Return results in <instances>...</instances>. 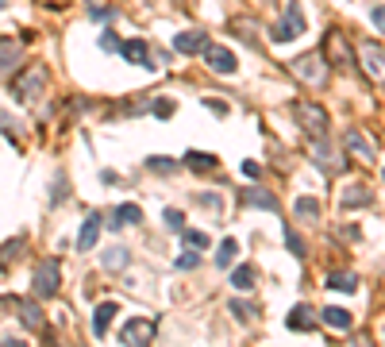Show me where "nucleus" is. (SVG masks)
<instances>
[{
  "label": "nucleus",
  "instance_id": "42",
  "mask_svg": "<svg viewBox=\"0 0 385 347\" xmlns=\"http://www.w3.org/2000/svg\"><path fill=\"white\" fill-rule=\"evenodd\" d=\"M351 347H370V339H366V336H358V339H351Z\"/></svg>",
  "mask_w": 385,
  "mask_h": 347
},
{
  "label": "nucleus",
  "instance_id": "11",
  "mask_svg": "<svg viewBox=\"0 0 385 347\" xmlns=\"http://www.w3.org/2000/svg\"><path fill=\"white\" fill-rule=\"evenodd\" d=\"M204 47H208L204 31H182V35L173 39V50H177V54H204Z\"/></svg>",
  "mask_w": 385,
  "mask_h": 347
},
{
  "label": "nucleus",
  "instance_id": "2",
  "mask_svg": "<svg viewBox=\"0 0 385 347\" xmlns=\"http://www.w3.org/2000/svg\"><path fill=\"white\" fill-rule=\"evenodd\" d=\"M293 120H297V124L312 135V139H320V135L327 132V112H324V105H312V101H293Z\"/></svg>",
  "mask_w": 385,
  "mask_h": 347
},
{
  "label": "nucleus",
  "instance_id": "35",
  "mask_svg": "<svg viewBox=\"0 0 385 347\" xmlns=\"http://www.w3.org/2000/svg\"><path fill=\"white\" fill-rule=\"evenodd\" d=\"M151 112L158 116V120H170V116H173V101H170V96H162V101H154V108H151Z\"/></svg>",
  "mask_w": 385,
  "mask_h": 347
},
{
  "label": "nucleus",
  "instance_id": "33",
  "mask_svg": "<svg viewBox=\"0 0 385 347\" xmlns=\"http://www.w3.org/2000/svg\"><path fill=\"white\" fill-rule=\"evenodd\" d=\"M297 212H300V216H320V201H316V197H300Z\"/></svg>",
  "mask_w": 385,
  "mask_h": 347
},
{
  "label": "nucleus",
  "instance_id": "23",
  "mask_svg": "<svg viewBox=\"0 0 385 347\" xmlns=\"http://www.w3.org/2000/svg\"><path fill=\"white\" fill-rule=\"evenodd\" d=\"M312 317H316V313L308 305H297L289 313V328H293V332H308V328H312Z\"/></svg>",
  "mask_w": 385,
  "mask_h": 347
},
{
  "label": "nucleus",
  "instance_id": "24",
  "mask_svg": "<svg viewBox=\"0 0 385 347\" xmlns=\"http://www.w3.org/2000/svg\"><path fill=\"white\" fill-rule=\"evenodd\" d=\"M235 259H239V243H235V240H223L220 247H216V266L228 270Z\"/></svg>",
  "mask_w": 385,
  "mask_h": 347
},
{
  "label": "nucleus",
  "instance_id": "6",
  "mask_svg": "<svg viewBox=\"0 0 385 347\" xmlns=\"http://www.w3.org/2000/svg\"><path fill=\"white\" fill-rule=\"evenodd\" d=\"M58 282H62V270H58L54 259H47L43 266H35V278H31V286H35L38 297H54V293H58Z\"/></svg>",
  "mask_w": 385,
  "mask_h": 347
},
{
  "label": "nucleus",
  "instance_id": "32",
  "mask_svg": "<svg viewBox=\"0 0 385 347\" xmlns=\"http://www.w3.org/2000/svg\"><path fill=\"white\" fill-rule=\"evenodd\" d=\"M19 251H23V240H8L4 247H0V262H12Z\"/></svg>",
  "mask_w": 385,
  "mask_h": 347
},
{
  "label": "nucleus",
  "instance_id": "16",
  "mask_svg": "<svg viewBox=\"0 0 385 347\" xmlns=\"http://www.w3.org/2000/svg\"><path fill=\"white\" fill-rule=\"evenodd\" d=\"M346 151H351V154H358L362 162H374V147L366 143V139H362V132H355V127L346 132Z\"/></svg>",
  "mask_w": 385,
  "mask_h": 347
},
{
  "label": "nucleus",
  "instance_id": "19",
  "mask_svg": "<svg viewBox=\"0 0 385 347\" xmlns=\"http://www.w3.org/2000/svg\"><path fill=\"white\" fill-rule=\"evenodd\" d=\"M116 317V301H104V305H96L93 313V336H104L108 332V320Z\"/></svg>",
  "mask_w": 385,
  "mask_h": 347
},
{
  "label": "nucleus",
  "instance_id": "37",
  "mask_svg": "<svg viewBox=\"0 0 385 347\" xmlns=\"http://www.w3.org/2000/svg\"><path fill=\"white\" fill-rule=\"evenodd\" d=\"M285 247L293 251L297 259H305V243H300V235H293V231H289V235H285Z\"/></svg>",
  "mask_w": 385,
  "mask_h": 347
},
{
  "label": "nucleus",
  "instance_id": "18",
  "mask_svg": "<svg viewBox=\"0 0 385 347\" xmlns=\"http://www.w3.org/2000/svg\"><path fill=\"white\" fill-rule=\"evenodd\" d=\"M243 204H250V209H266V212H278V201H274L266 189H247V193H243Z\"/></svg>",
  "mask_w": 385,
  "mask_h": 347
},
{
  "label": "nucleus",
  "instance_id": "22",
  "mask_svg": "<svg viewBox=\"0 0 385 347\" xmlns=\"http://www.w3.org/2000/svg\"><path fill=\"white\" fill-rule=\"evenodd\" d=\"M185 162H189V170H197V174H212V170H216V154L189 151V154H185Z\"/></svg>",
  "mask_w": 385,
  "mask_h": 347
},
{
  "label": "nucleus",
  "instance_id": "17",
  "mask_svg": "<svg viewBox=\"0 0 385 347\" xmlns=\"http://www.w3.org/2000/svg\"><path fill=\"white\" fill-rule=\"evenodd\" d=\"M120 54H124L127 62H135V66H151V54H146V43H143V39H127Z\"/></svg>",
  "mask_w": 385,
  "mask_h": 347
},
{
  "label": "nucleus",
  "instance_id": "29",
  "mask_svg": "<svg viewBox=\"0 0 385 347\" xmlns=\"http://www.w3.org/2000/svg\"><path fill=\"white\" fill-rule=\"evenodd\" d=\"M228 313H231V317H239L243 324H250V320L258 317V308H254V305H247V301H231V305H228Z\"/></svg>",
  "mask_w": 385,
  "mask_h": 347
},
{
  "label": "nucleus",
  "instance_id": "34",
  "mask_svg": "<svg viewBox=\"0 0 385 347\" xmlns=\"http://www.w3.org/2000/svg\"><path fill=\"white\" fill-rule=\"evenodd\" d=\"M146 166H151L154 174H173V170H177V162H173V158H146Z\"/></svg>",
  "mask_w": 385,
  "mask_h": 347
},
{
  "label": "nucleus",
  "instance_id": "8",
  "mask_svg": "<svg viewBox=\"0 0 385 347\" xmlns=\"http://www.w3.org/2000/svg\"><path fill=\"white\" fill-rule=\"evenodd\" d=\"M204 62L212 66V74H223V77H231L235 70H239L235 54H231L228 47H220V43H208V47H204Z\"/></svg>",
  "mask_w": 385,
  "mask_h": 347
},
{
  "label": "nucleus",
  "instance_id": "27",
  "mask_svg": "<svg viewBox=\"0 0 385 347\" xmlns=\"http://www.w3.org/2000/svg\"><path fill=\"white\" fill-rule=\"evenodd\" d=\"M182 240H185V247L204 251V247H208V231H201V228H182Z\"/></svg>",
  "mask_w": 385,
  "mask_h": 347
},
{
  "label": "nucleus",
  "instance_id": "20",
  "mask_svg": "<svg viewBox=\"0 0 385 347\" xmlns=\"http://www.w3.org/2000/svg\"><path fill=\"white\" fill-rule=\"evenodd\" d=\"M139 220H143L139 204H120V209H116V216L108 220V228H124V224H139Z\"/></svg>",
  "mask_w": 385,
  "mask_h": 347
},
{
  "label": "nucleus",
  "instance_id": "28",
  "mask_svg": "<svg viewBox=\"0 0 385 347\" xmlns=\"http://www.w3.org/2000/svg\"><path fill=\"white\" fill-rule=\"evenodd\" d=\"M254 286V266H235L231 274V289H250Z\"/></svg>",
  "mask_w": 385,
  "mask_h": 347
},
{
  "label": "nucleus",
  "instance_id": "44",
  "mask_svg": "<svg viewBox=\"0 0 385 347\" xmlns=\"http://www.w3.org/2000/svg\"><path fill=\"white\" fill-rule=\"evenodd\" d=\"M382 174H385V170H382Z\"/></svg>",
  "mask_w": 385,
  "mask_h": 347
},
{
  "label": "nucleus",
  "instance_id": "15",
  "mask_svg": "<svg viewBox=\"0 0 385 347\" xmlns=\"http://www.w3.org/2000/svg\"><path fill=\"white\" fill-rule=\"evenodd\" d=\"M324 286L336 289V293H355V289H358V278H355V274H346V270H331V274L324 278Z\"/></svg>",
  "mask_w": 385,
  "mask_h": 347
},
{
  "label": "nucleus",
  "instance_id": "9",
  "mask_svg": "<svg viewBox=\"0 0 385 347\" xmlns=\"http://www.w3.org/2000/svg\"><path fill=\"white\" fill-rule=\"evenodd\" d=\"M327 58H331V66L351 70V47H346L343 31H327Z\"/></svg>",
  "mask_w": 385,
  "mask_h": 347
},
{
  "label": "nucleus",
  "instance_id": "39",
  "mask_svg": "<svg viewBox=\"0 0 385 347\" xmlns=\"http://www.w3.org/2000/svg\"><path fill=\"white\" fill-rule=\"evenodd\" d=\"M243 174H247V178H262V166L254 162V158H247V162H243Z\"/></svg>",
  "mask_w": 385,
  "mask_h": 347
},
{
  "label": "nucleus",
  "instance_id": "36",
  "mask_svg": "<svg viewBox=\"0 0 385 347\" xmlns=\"http://www.w3.org/2000/svg\"><path fill=\"white\" fill-rule=\"evenodd\" d=\"M162 220H166V228H173V231H182V224H185V216L177 209H166L162 212Z\"/></svg>",
  "mask_w": 385,
  "mask_h": 347
},
{
  "label": "nucleus",
  "instance_id": "4",
  "mask_svg": "<svg viewBox=\"0 0 385 347\" xmlns=\"http://www.w3.org/2000/svg\"><path fill=\"white\" fill-rule=\"evenodd\" d=\"M154 336H158V324H154L151 317H135L124 324V332H120V339H124L127 347H151Z\"/></svg>",
  "mask_w": 385,
  "mask_h": 347
},
{
  "label": "nucleus",
  "instance_id": "30",
  "mask_svg": "<svg viewBox=\"0 0 385 347\" xmlns=\"http://www.w3.org/2000/svg\"><path fill=\"white\" fill-rule=\"evenodd\" d=\"M197 262H201V251L185 247L182 255H177V259H173V266H177V270H192V266H197Z\"/></svg>",
  "mask_w": 385,
  "mask_h": 347
},
{
  "label": "nucleus",
  "instance_id": "1",
  "mask_svg": "<svg viewBox=\"0 0 385 347\" xmlns=\"http://www.w3.org/2000/svg\"><path fill=\"white\" fill-rule=\"evenodd\" d=\"M293 74H297L305 85L320 89V85L327 81V58L320 54V50H308V54L293 58Z\"/></svg>",
  "mask_w": 385,
  "mask_h": 347
},
{
  "label": "nucleus",
  "instance_id": "14",
  "mask_svg": "<svg viewBox=\"0 0 385 347\" xmlns=\"http://www.w3.org/2000/svg\"><path fill=\"white\" fill-rule=\"evenodd\" d=\"M320 320H324L327 328H336V332H346V328L355 324V317H351L346 308H339V305H327L324 313H320Z\"/></svg>",
  "mask_w": 385,
  "mask_h": 347
},
{
  "label": "nucleus",
  "instance_id": "40",
  "mask_svg": "<svg viewBox=\"0 0 385 347\" xmlns=\"http://www.w3.org/2000/svg\"><path fill=\"white\" fill-rule=\"evenodd\" d=\"M204 105H208L216 116H228V105H223V101H204Z\"/></svg>",
  "mask_w": 385,
  "mask_h": 347
},
{
  "label": "nucleus",
  "instance_id": "31",
  "mask_svg": "<svg viewBox=\"0 0 385 347\" xmlns=\"http://www.w3.org/2000/svg\"><path fill=\"white\" fill-rule=\"evenodd\" d=\"M100 50H104V54H120V50H124V39H116L112 31H104V35H100Z\"/></svg>",
  "mask_w": 385,
  "mask_h": 347
},
{
  "label": "nucleus",
  "instance_id": "38",
  "mask_svg": "<svg viewBox=\"0 0 385 347\" xmlns=\"http://www.w3.org/2000/svg\"><path fill=\"white\" fill-rule=\"evenodd\" d=\"M370 23H374L377 31H385V4H377V8H370Z\"/></svg>",
  "mask_w": 385,
  "mask_h": 347
},
{
  "label": "nucleus",
  "instance_id": "12",
  "mask_svg": "<svg viewBox=\"0 0 385 347\" xmlns=\"http://www.w3.org/2000/svg\"><path fill=\"white\" fill-rule=\"evenodd\" d=\"M339 204H343L346 212H351V209H366V204H370V189H366L362 182H351L343 189V197H339Z\"/></svg>",
  "mask_w": 385,
  "mask_h": 347
},
{
  "label": "nucleus",
  "instance_id": "41",
  "mask_svg": "<svg viewBox=\"0 0 385 347\" xmlns=\"http://www.w3.org/2000/svg\"><path fill=\"white\" fill-rule=\"evenodd\" d=\"M89 16H93L96 23H104V19H112V12H108V8H93V12H89Z\"/></svg>",
  "mask_w": 385,
  "mask_h": 347
},
{
  "label": "nucleus",
  "instance_id": "3",
  "mask_svg": "<svg viewBox=\"0 0 385 347\" xmlns=\"http://www.w3.org/2000/svg\"><path fill=\"white\" fill-rule=\"evenodd\" d=\"M43 85H47V70H43V66H31L28 74H19L16 81H12V93H16V101L31 105V101L43 93Z\"/></svg>",
  "mask_w": 385,
  "mask_h": 347
},
{
  "label": "nucleus",
  "instance_id": "13",
  "mask_svg": "<svg viewBox=\"0 0 385 347\" xmlns=\"http://www.w3.org/2000/svg\"><path fill=\"white\" fill-rule=\"evenodd\" d=\"M96 240H100V216H96V212H89L85 224H81V231H77V251H89Z\"/></svg>",
  "mask_w": 385,
  "mask_h": 347
},
{
  "label": "nucleus",
  "instance_id": "26",
  "mask_svg": "<svg viewBox=\"0 0 385 347\" xmlns=\"http://www.w3.org/2000/svg\"><path fill=\"white\" fill-rule=\"evenodd\" d=\"M19 317H23V324H28L31 332H38V328H43V313H38L35 301H19Z\"/></svg>",
  "mask_w": 385,
  "mask_h": 347
},
{
  "label": "nucleus",
  "instance_id": "10",
  "mask_svg": "<svg viewBox=\"0 0 385 347\" xmlns=\"http://www.w3.org/2000/svg\"><path fill=\"white\" fill-rule=\"evenodd\" d=\"M308 154H312V162H316L324 174H336V170H339V158H336V151L327 147V139H324V135L308 143Z\"/></svg>",
  "mask_w": 385,
  "mask_h": 347
},
{
  "label": "nucleus",
  "instance_id": "5",
  "mask_svg": "<svg viewBox=\"0 0 385 347\" xmlns=\"http://www.w3.org/2000/svg\"><path fill=\"white\" fill-rule=\"evenodd\" d=\"M358 58H362V70L370 81H385V47L362 39V43H358Z\"/></svg>",
  "mask_w": 385,
  "mask_h": 347
},
{
  "label": "nucleus",
  "instance_id": "25",
  "mask_svg": "<svg viewBox=\"0 0 385 347\" xmlns=\"http://www.w3.org/2000/svg\"><path fill=\"white\" fill-rule=\"evenodd\" d=\"M16 58H19V43L0 39V74H8V70L16 66Z\"/></svg>",
  "mask_w": 385,
  "mask_h": 347
},
{
  "label": "nucleus",
  "instance_id": "7",
  "mask_svg": "<svg viewBox=\"0 0 385 347\" xmlns=\"http://www.w3.org/2000/svg\"><path fill=\"white\" fill-rule=\"evenodd\" d=\"M305 12L297 8V4H289L285 8V16H281V23L278 28H274V39H278V43H289V39H300L305 35Z\"/></svg>",
  "mask_w": 385,
  "mask_h": 347
},
{
  "label": "nucleus",
  "instance_id": "43",
  "mask_svg": "<svg viewBox=\"0 0 385 347\" xmlns=\"http://www.w3.org/2000/svg\"><path fill=\"white\" fill-rule=\"evenodd\" d=\"M0 347H23V344H16V339H4V344H0Z\"/></svg>",
  "mask_w": 385,
  "mask_h": 347
},
{
  "label": "nucleus",
  "instance_id": "21",
  "mask_svg": "<svg viewBox=\"0 0 385 347\" xmlns=\"http://www.w3.org/2000/svg\"><path fill=\"white\" fill-rule=\"evenodd\" d=\"M127 262H131V251H127V247H112V251H104V270H112V274L127 270Z\"/></svg>",
  "mask_w": 385,
  "mask_h": 347
}]
</instances>
